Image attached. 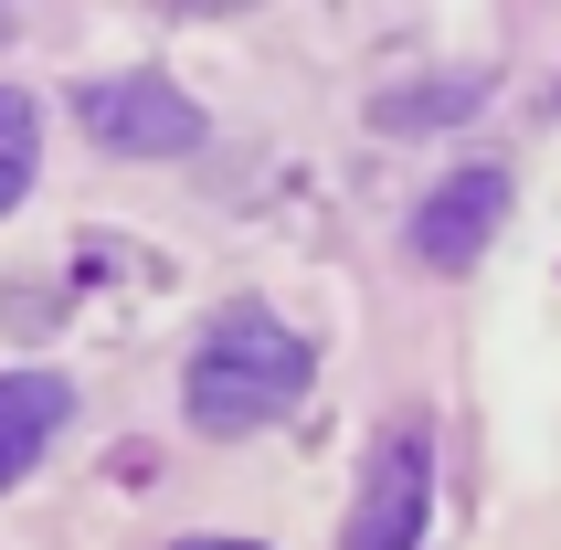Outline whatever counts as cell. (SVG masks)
Wrapping results in <instances>:
<instances>
[{"mask_svg": "<svg viewBox=\"0 0 561 550\" xmlns=\"http://www.w3.org/2000/svg\"><path fill=\"white\" fill-rule=\"evenodd\" d=\"M32 138H43V127H32V95L0 85V213L32 191Z\"/></svg>", "mask_w": 561, "mask_h": 550, "instance_id": "cell-7", "label": "cell"}, {"mask_svg": "<svg viewBox=\"0 0 561 550\" xmlns=\"http://www.w3.org/2000/svg\"><path fill=\"white\" fill-rule=\"evenodd\" d=\"M488 106V75H435L424 95H371V127H445Z\"/></svg>", "mask_w": 561, "mask_h": 550, "instance_id": "cell-6", "label": "cell"}, {"mask_svg": "<svg viewBox=\"0 0 561 550\" xmlns=\"http://www.w3.org/2000/svg\"><path fill=\"white\" fill-rule=\"evenodd\" d=\"M170 550H254V540H170Z\"/></svg>", "mask_w": 561, "mask_h": 550, "instance_id": "cell-8", "label": "cell"}, {"mask_svg": "<svg viewBox=\"0 0 561 550\" xmlns=\"http://www.w3.org/2000/svg\"><path fill=\"white\" fill-rule=\"evenodd\" d=\"M308 381H318V350L286 329L265 297H233L213 329H202V350H191L181 402H191V424H202V434H265Z\"/></svg>", "mask_w": 561, "mask_h": 550, "instance_id": "cell-1", "label": "cell"}, {"mask_svg": "<svg viewBox=\"0 0 561 550\" xmlns=\"http://www.w3.org/2000/svg\"><path fill=\"white\" fill-rule=\"evenodd\" d=\"M551 117H561V85H551Z\"/></svg>", "mask_w": 561, "mask_h": 550, "instance_id": "cell-9", "label": "cell"}, {"mask_svg": "<svg viewBox=\"0 0 561 550\" xmlns=\"http://www.w3.org/2000/svg\"><path fill=\"white\" fill-rule=\"evenodd\" d=\"M0 32H11V22H0Z\"/></svg>", "mask_w": 561, "mask_h": 550, "instance_id": "cell-10", "label": "cell"}, {"mask_svg": "<svg viewBox=\"0 0 561 550\" xmlns=\"http://www.w3.org/2000/svg\"><path fill=\"white\" fill-rule=\"evenodd\" d=\"M424 508H435V434L392 424L371 445V477H360V508H350L340 550H413L424 540Z\"/></svg>", "mask_w": 561, "mask_h": 550, "instance_id": "cell-3", "label": "cell"}, {"mask_svg": "<svg viewBox=\"0 0 561 550\" xmlns=\"http://www.w3.org/2000/svg\"><path fill=\"white\" fill-rule=\"evenodd\" d=\"M75 117H85L95 149H127V159L202 149V106L181 85H159V75H95V85H75Z\"/></svg>", "mask_w": 561, "mask_h": 550, "instance_id": "cell-2", "label": "cell"}, {"mask_svg": "<svg viewBox=\"0 0 561 550\" xmlns=\"http://www.w3.org/2000/svg\"><path fill=\"white\" fill-rule=\"evenodd\" d=\"M64 413H75V381L64 370H0V488H22L32 466H43Z\"/></svg>", "mask_w": 561, "mask_h": 550, "instance_id": "cell-5", "label": "cell"}, {"mask_svg": "<svg viewBox=\"0 0 561 550\" xmlns=\"http://www.w3.org/2000/svg\"><path fill=\"white\" fill-rule=\"evenodd\" d=\"M499 222H508V170H499V159H467V170H456V181L413 213L403 244H413V265L456 275L467 254H488V233H499Z\"/></svg>", "mask_w": 561, "mask_h": 550, "instance_id": "cell-4", "label": "cell"}]
</instances>
